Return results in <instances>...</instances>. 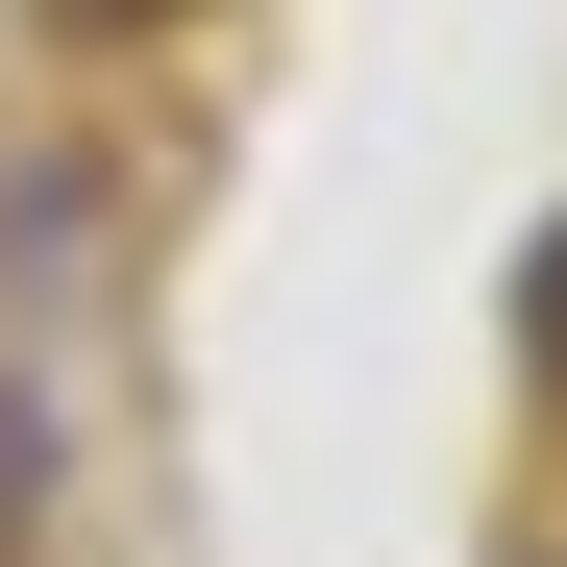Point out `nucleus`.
I'll return each instance as SVG.
<instances>
[{"mask_svg": "<svg viewBox=\"0 0 567 567\" xmlns=\"http://www.w3.org/2000/svg\"><path fill=\"white\" fill-rule=\"evenodd\" d=\"M74 25H173V0H74Z\"/></svg>", "mask_w": 567, "mask_h": 567, "instance_id": "1", "label": "nucleus"}]
</instances>
